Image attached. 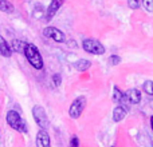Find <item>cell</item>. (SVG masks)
<instances>
[{
	"instance_id": "14",
	"label": "cell",
	"mask_w": 153,
	"mask_h": 147,
	"mask_svg": "<svg viewBox=\"0 0 153 147\" xmlns=\"http://www.w3.org/2000/svg\"><path fill=\"white\" fill-rule=\"evenodd\" d=\"M113 100H114V102H117V103L126 100V99H125V94L117 86H114V88H113Z\"/></svg>"
},
{
	"instance_id": "3",
	"label": "cell",
	"mask_w": 153,
	"mask_h": 147,
	"mask_svg": "<svg viewBox=\"0 0 153 147\" xmlns=\"http://www.w3.org/2000/svg\"><path fill=\"white\" fill-rule=\"evenodd\" d=\"M82 48L86 52L93 54V55H103L105 54V47L102 46V43L94 39H85L82 42Z\"/></svg>"
},
{
	"instance_id": "6",
	"label": "cell",
	"mask_w": 153,
	"mask_h": 147,
	"mask_svg": "<svg viewBox=\"0 0 153 147\" xmlns=\"http://www.w3.org/2000/svg\"><path fill=\"white\" fill-rule=\"evenodd\" d=\"M43 35L50 37V39H53L54 42H58V43H63L65 40H66L65 34L61 29L55 28V27H46V28L43 29Z\"/></svg>"
},
{
	"instance_id": "5",
	"label": "cell",
	"mask_w": 153,
	"mask_h": 147,
	"mask_svg": "<svg viewBox=\"0 0 153 147\" xmlns=\"http://www.w3.org/2000/svg\"><path fill=\"white\" fill-rule=\"evenodd\" d=\"M85 106H86V98L85 96H78L74 102L71 103L69 110V115L71 116L73 119H78L79 116L82 115L85 110Z\"/></svg>"
},
{
	"instance_id": "21",
	"label": "cell",
	"mask_w": 153,
	"mask_h": 147,
	"mask_svg": "<svg viewBox=\"0 0 153 147\" xmlns=\"http://www.w3.org/2000/svg\"><path fill=\"white\" fill-rule=\"evenodd\" d=\"M69 147H79V138L76 137V135H73V137L70 138Z\"/></svg>"
},
{
	"instance_id": "13",
	"label": "cell",
	"mask_w": 153,
	"mask_h": 147,
	"mask_svg": "<svg viewBox=\"0 0 153 147\" xmlns=\"http://www.w3.org/2000/svg\"><path fill=\"white\" fill-rule=\"evenodd\" d=\"M90 66H91V62L86 60V59H79V60H76L74 63V68L78 70V71H81V72H83V71H86L87 68H90Z\"/></svg>"
},
{
	"instance_id": "19",
	"label": "cell",
	"mask_w": 153,
	"mask_h": 147,
	"mask_svg": "<svg viewBox=\"0 0 153 147\" xmlns=\"http://www.w3.org/2000/svg\"><path fill=\"white\" fill-rule=\"evenodd\" d=\"M109 63H110L111 66H117V64L121 63V58H120L118 55H111L110 58H109Z\"/></svg>"
},
{
	"instance_id": "18",
	"label": "cell",
	"mask_w": 153,
	"mask_h": 147,
	"mask_svg": "<svg viewBox=\"0 0 153 147\" xmlns=\"http://www.w3.org/2000/svg\"><path fill=\"white\" fill-rule=\"evenodd\" d=\"M140 4H141L140 0H128V5L130 7V10H138Z\"/></svg>"
},
{
	"instance_id": "9",
	"label": "cell",
	"mask_w": 153,
	"mask_h": 147,
	"mask_svg": "<svg viewBox=\"0 0 153 147\" xmlns=\"http://www.w3.org/2000/svg\"><path fill=\"white\" fill-rule=\"evenodd\" d=\"M125 99L128 103L132 104H138L141 102V92L137 88H130L125 92Z\"/></svg>"
},
{
	"instance_id": "20",
	"label": "cell",
	"mask_w": 153,
	"mask_h": 147,
	"mask_svg": "<svg viewBox=\"0 0 153 147\" xmlns=\"http://www.w3.org/2000/svg\"><path fill=\"white\" fill-rule=\"evenodd\" d=\"M53 83L55 84V87H59L62 84V76L61 74H54L53 75Z\"/></svg>"
},
{
	"instance_id": "2",
	"label": "cell",
	"mask_w": 153,
	"mask_h": 147,
	"mask_svg": "<svg viewBox=\"0 0 153 147\" xmlns=\"http://www.w3.org/2000/svg\"><path fill=\"white\" fill-rule=\"evenodd\" d=\"M24 55H26L28 63L34 67L35 70H42L43 68V58L40 55L39 50L35 44H31L28 43L26 47V51H24Z\"/></svg>"
},
{
	"instance_id": "23",
	"label": "cell",
	"mask_w": 153,
	"mask_h": 147,
	"mask_svg": "<svg viewBox=\"0 0 153 147\" xmlns=\"http://www.w3.org/2000/svg\"><path fill=\"white\" fill-rule=\"evenodd\" d=\"M151 147H153V142H152V143H151Z\"/></svg>"
},
{
	"instance_id": "12",
	"label": "cell",
	"mask_w": 153,
	"mask_h": 147,
	"mask_svg": "<svg viewBox=\"0 0 153 147\" xmlns=\"http://www.w3.org/2000/svg\"><path fill=\"white\" fill-rule=\"evenodd\" d=\"M27 44H28L27 42H23V40H19V39H15V40H12V43H11V50H12L13 52L24 54Z\"/></svg>"
},
{
	"instance_id": "17",
	"label": "cell",
	"mask_w": 153,
	"mask_h": 147,
	"mask_svg": "<svg viewBox=\"0 0 153 147\" xmlns=\"http://www.w3.org/2000/svg\"><path fill=\"white\" fill-rule=\"evenodd\" d=\"M141 4L148 12H153V0H141Z\"/></svg>"
},
{
	"instance_id": "16",
	"label": "cell",
	"mask_w": 153,
	"mask_h": 147,
	"mask_svg": "<svg viewBox=\"0 0 153 147\" xmlns=\"http://www.w3.org/2000/svg\"><path fill=\"white\" fill-rule=\"evenodd\" d=\"M143 90L146 92L148 95H152L153 96V82L152 80H146L143 86Z\"/></svg>"
},
{
	"instance_id": "15",
	"label": "cell",
	"mask_w": 153,
	"mask_h": 147,
	"mask_svg": "<svg viewBox=\"0 0 153 147\" xmlns=\"http://www.w3.org/2000/svg\"><path fill=\"white\" fill-rule=\"evenodd\" d=\"M0 11L5 13H12L13 12V5L11 4L8 0H0Z\"/></svg>"
},
{
	"instance_id": "10",
	"label": "cell",
	"mask_w": 153,
	"mask_h": 147,
	"mask_svg": "<svg viewBox=\"0 0 153 147\" xmlns=\"http://www.w3.org/2000/svg\"><path fill=\"white\" fill-rule=\"evenodd\" d=\"M128 111H129V107H128V106H125V104L117 106V107L114 108V111H113V121L114 122L124 121V118L126 116Z\"/></svg>"
},
{
	"instance_id": "22",
	"label": "cell",
	"mask_w": 153,
	"mask_h": 147,
	"mask_svg": "<svg viewBox=\"0 0 153 147\" xmlns=\"http://www.w3.org/2000/svg\"><path fill=\"white\" fill-rule=\"evenodd\" d=\"M151 127H152V131H153V115L151 116Z\"/></svg>"
},
{
	"instance_id": "11",
	"label": "cell",
	"mask_w": 153,
	"mask_h": 147,
	"mask_svg": "<svg viewBox=\"0 0 153 147\" xmlns=\"http://www.w3.org/2000/svg\"><path fill=\"white\" fill-rule=\"evenodd\" d=\"M0 55L4 56V58H10L12 55V50H11L10 44L1 35H0Z\"/></svg>"
},
{
	"instance_id": "1",
	"label": "cell",
	"mask_w": 153,
	"mask_h": 147,
	"mask_svg": "<svg viewBox=\"0 0 153 147\" xmlns=\"http://www.w3.org/2000/svg\"><path fill=\"white\" fill-rule=\"evenodd\" d=\"M5 121H7L8 126L12 127L15 131L18 132H24L26 134L28 131V127H27V123L20 115H19L18 111L15 110H10L7 112V116H5Z\"/></svg>"
},
{
	"instance_id": "4",
	"label": "cell",
	"mask_w": 153,
	"mask_h": 147,
	"mask_svg": "<svg viewBox=\"0 0 153 147\" xmlns=\"http://www.w3.org/2000/svg\"><path fill=\"white\" fill-rule=\"evenodd\" d=\"M32 115H34V119L36 122V124L43 130H47L48 126H50V122H48L47 114H46L45 108L42 106H34L32 108Z\"/></svg>"
},
{
	"instance_id": "7",
	"label": "cell",
	"mask_w": 153,
	"mask_h": 147,
	"mask_svg": "<svg viewBox=\"0 0 153 147\" xmlns=\"http://www.w3.org/2000/svg\"><path fill=\"white\" fill-rule=\"evenodd\" d=\"M36 146L38 147H51L50 135H48L47 130L40 129L36 134Z\"/></svg>"
},
{
	"instance_id": "8",
	"label": "cell",
	"mask_w": 153,
	"mask_h": 147,
	"mask_svg": "<svg viewBox=\"0 0 153 147\" xmlns=\"http://www.w3.org/2000/svg\"><path fill=\"white\" fill-rule=\"evenodd\" d=\"M62 4H63V0H51L50 5H48L47 11H46V21H50L55 16V13L62 7Z\"/></svg>"
}]
</instances>
